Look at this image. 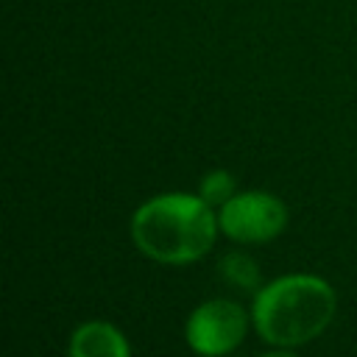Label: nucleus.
Returning <instances> with one entry per match:
<instances>
[{"label":"nucleus","mask_w":357,"mask_h":357,"mask_svg":"<svg viewBox=\"0 0 357 357\" xmlns=\"http://www.w3.org/2000/svg\"><path fill=\"white\" fill-rule=\"evenodd\" d=\"M67 357H131V346L114 324L86 321L70 335Z\"/></svg>","instance_id":"5"},{"label":"nucleus","mask_w":357,"mask_h":357,"mask_svg":"<svg viewBox=\"0 0 357 357\" xmlns=\"http://www.w3.org/2000/svg\"><path fill=\"white\" fill-rule=\"evenodd\" d=\"M220 273L226 282L243 290H259V268L257 262L243 251H229L220 257Z\"/></svg>","instance_id":"6"},{"label":"nucleus","mask_w":357,"mask_h":357,"mask_svg":"<svg viewBox=\"0 0 357 357\" xmlns=\"http://www.w3.org/2000/svg\"><path fill=\"white\" fill-rule=\"evenodd\" d=\"M245 332L248 315L229 298H209L198 304L184 324L187 346L201 357H223L234 351L245 340Z\"/></svg>","instance_id":"4"},{"label":"nucleus","mask_w":357,"mask_h":357,"mask_svg":"<svg viewBox=\"0 0 357 357\" xmlns=\"http://www.w3.org/2000/svg\"><path fill=\"white\" fill-rule=\"evenodd\" d=\"M337 310L332 284L312 273H290L254 293L251 321L257 335L279 349H293L326 332Z\"/></svg>","instance_id":"2"},{"label":"nucleus","mask_w":357,"mask_h":357,"mask_svg":"<svg viewBox=\"0 0 357 357\" xmlns=\"http://www.w3.org/2000/svg\"><path fill=\"white\" fill-rule=\"evenodd\" d=\"M198 195L209 204V206H223L231 195H234V178L229 170H212L201 178L198 184Z\"/></svg>","instance_id":"7"},{"label":"nucleus","mask_w":357,"mask_h":357,"mask_svg":"<svg viewBox=\"0 0 357 357\" xmlns=\"http://www.w3.org/2000/svg\"><path fill=\"white\" fill-rule=\"evenodd\" d=\"M218 212L201 195L162 192L131 215V240L153 262L187 265L201 259L218 237Z\"/></svg>","instance_id":"1"},{"label":"nucleus","mask_w":357,"mask_h":357,"mask_svg":"<svg viewBox=\"0 0 357 357\" xmlns=\"http://www.w3.org/2000/svg\"><path fill=\"white\" fill-rule=\"evenodd\" d=\"M259 357H296L293 351H284V349H276V351H265V354H259Z\"/></svg>","instance_id":"8"},{"label":"nucleus","mask_w":357,"mask_h":357,"mask_svg":"<svg viewBox=\"0 0 357 357\" xmlns=\"http://www.w3.org/2000/svg\"><path fill=\"white\" fill-rule=\"evenodd\" d=\"M218 226L234 243H268L287 226V206L279 195L265 190L234 192L218 206Z\"/></svg>","instance_id":"3"}]
</instances>
